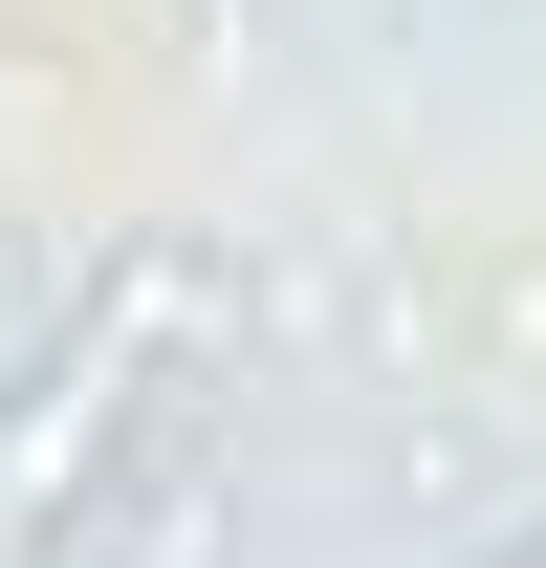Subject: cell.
<instances>
[{"mask_svg": "<svg viewBox=\"0 0 546 568\" xmlns=\"http://www.w3.org/2000/svg\"><path fill=\"white\" fill-rule=\"evenodd\" d=\"M219 306H241L219 241H110V263H67V306L0 351V568H44L88 503H110V459L175 416V372H198Z\"/></svg>", "mask_w": 546, "mask_h": 568, "instance_id": "6da1fadb", "label": "cell"}, {"mask_svg": "<svg viewBox=\"0 0 546 568\" xmlns=\"http://www.w3.org/2000/svg\"><path fill=\"white\" fill-rule=\"evenodd\" d=\"M481 568H546V503H525V525H503V547H481Z\"/></svg>", "mask_w": 546, "mask_h": 568, "instance_id": "3957f363", "label": "cell"}, {"mask_svg": "<svg viewBox=\"0 0 546 568\" xmlns=\"http://www.w3.org/2000/svg\"><path fill=\"white\" fill-rule=\"evenodd\" d=\"M44 306H67V219H44V197H0V351H22Z\"/></svg>", "mask_w": 546, "mask_h": 568, "instance_id": "7a4b0ae2", "label": "cell"}]
</instances>
